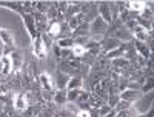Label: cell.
I'll return each instance as SVG.
<instances>
[{
    "mask_svg": "<svg viewBox=\"0 0 154 117\" xmlns=\"http://www.w3.org/2000/svg\"><path fill=\"white\" fill-rule=\"evenodd\" d=\"M151 103H152V93H149V96H140L137 100H136V106H134V109H136V112H146L148 109H151Z\"/></svg>",
    "mask_w": 154,
    "mask_h": 117,
    "instance_id": "obj_1",
    "label": "cell"
},
{
    "mask_svg": "<svg viewBox=\"0 0 154 117\" xmlns=\"http://www.w3.org/2000/svg\"><path fill=\"white\" fill-rule=\"evenodd\" d=\"M97 9H99L100 17L103 19V22H105L106 25H111V23H112V20H114V17H112V6H111V3H99Z\"/></svg>",
    "mask_w": 154,
    "mask_h": 117,
    "instance_id": "obj_2",
    "label": "cell"
},
{
    "mask_svg": "<svg viewBox=\"0 0 154 117\" xmlns=\"http://www.w3.org/2000/svg\"><path fill=\"white\" fill-rule=\"evenodd\" d=\"M106 29H108V25L103 22V19H102L100 16H97L91 22V25H89V31H91L93 34H103Z\"/></svg>",
    "mask_w": 154,
    "mask_h": 117,
    "instance_id": "obj_3",
    "label": "cell"
},
{
    "mask_svg": "<svg viewBox=\"0 0 154 117\" xmlns=\"http://www.w3.org/2000/svg\"><path fill=\"white\" fill-rule=\"evenodd\" d=\"M140 96H142V93L140 91H137V89H125V91H122V93L119 94V97H120V100H125V102H128V103H133V102H136Z\"/></svg>",
    "mask_w": 154,
    "mask_h": 117,
    "instance_id": "obj_4",
    "label": "cell"
},
{
    "mask_svg": "<svg viewBox=\"0 0 154 117\" xmlns=\"http://www.w3.org/2000/svg\"><path fill=\"white\" fill-rule=\"evenodd\" d=\"M120 45H122V42H120V40H117L116 37H106L105 40L100 43L102 49H103V54L109 53V51H112V49H116V48H119Z\"/></svg>",
    "mask_w": 154,
    "mask_h": 117,
    "instance_id": "obj_5",
    "label": "cell"
},
{
    "mask_svg": "<svg viewBox=\"0 0 154 117\" xmlns=\"http://www.w3.org/2000/svg\"><path fill=\"white\" fill-rule=\"evenodd\" d=\"M111 37H116V38H117V40H123V42H131L133 40V32L130 31V29H128L126 26H125V25H122V28H119L117 31H116L114 32V35H111Z\"/></svg>",
    "mask_w": 154,
    "mask_h": 117,
    "instance_id": "obj_6",
    "label": "cell"
},
{
    "mask_svg": "<svg viewBox=\"0 0 154 117\" xmlns=\"http://www.w3.org/2000/svg\"><path fill=\"white\" fill-rule=\"evenodd\" d=\"M134 43V48H136V51H139V56H142L143 59H151V49L146 46V43H143V42H139V40H134L133 42Z\"/></svg>",
    "mask_w": 154,
    "mask_h": 117,
    "instance_id": "obj_7",
    "label": "cell"
},
{
    "mask_svg": "<svg viewBox=\"0 0 154 117\" xmlns=\"http://www.w3.org/2000/svg\"><path fill=\"white\" fill-rule=\"evenodd\" d=\"M45 53H46V48L43 45V40H42V35L38 34L35 38H34V54L37 57H45Z\"/></svg>",
    "mask_w": 154,
    "mask_h": 117,
    "instance_id": "obj_8",
    "label": "cell"
},
{
    "mask_svg": "<svg viewBox=\"0 0 154 117\" xmlns=\"http://www.w3.org/2000/svg\"><path fill=\"white\" fill-rule=\"evenodd\" d=\"M23 20H25V25H26V28H28V31H29V34H31V37H32V40L38 35L35 31V22H34V16H31V14H23Z\"/></svg>",
    "mask_w": 154,
    "mask_h": 117,
    "instance_id": "obj_9",
    "label": "cell"
},
{
    "mask_svg": "<svg viewBox=\"0 0 154 117\" xmlns=\"http://www.w3.org/2000/svg\"><path fill=\"white\" fill-rule=\"evenodd\" d=\"M34 22H35V29L37 28L46 29L48 25H49V20H48L46 14H40V12H35V14H34Z\"/></svg>",
    "mask_w": 154,
    "mask_h": 117,
    "instance_id": "obj_10",
    "label": "cell"
},
{
    "mask_svg": "<svg viewBox=\"0 0 154 117\" xmlns=\"http://www.w3.org/2000/svg\"><path fill=\"white\" fill-rule=\"evenodd\" d=\"M14 99H16V102H14V106H16V109H19V111H23V109H26V106H28V99H26V94H16L14 96Z\"/></svg>",
    "mask_w": 154,
    "mask_h": 117,
    "instance_id": "obj_11",
    "label": "cell"
},
{
    "mask_svg": "<svg viewBox=\"0 0 154 117\" xmlns=\"http://www.w3.org/2000/svg\"><path fill=\"white\" fill-rule=\"evenodd\" d=\"M0 62H2V71H0V74H2L3 77L9 75V72L12 71V63H11V57H9V56H3L2 59H0Z\"/></svg>",
    "mask_w": 154,
    "mask_h": 117,
    "instance_id": "obj_12",
    "label": "cell"
},
{
    "mask_svg": "<svg viewBox=\"0 0 154 117\" xmlns=\"http://www.w3.org/2000/svg\"><path fill=\"white\" fill-rule=\"evenodd\" d=\"M9 57H11V63H12V69H19V68H22L23 57H22V54L19 53V51H11Z\"/></svg>",
    "mask_w": 154,
    "mask_h": 117,
    "instance_id": "obj_13",
    "label": "cell"
},
{
    "mask_svg": "<svg viewBox=\"0 0 154 117\" xmlns=\"http://www.w3.org/2000/svg\"><path fill=\"white\" fill-rule=\"evenodd\" d=\"M60 28H62V23L57 22V20H54V22H51V23L48 25L46 32H48V35H51V37H56V35H60Z\"/></svg>",
    "mask_w": 154,
    "mask_h": 117,
    "instance_id": "obj_14",
    "label": "cell"
},
{
    "mask_svg": "<svg viewBox=\"0 0 154 117\" xmlns=\"http://www.w3.org/2000/svg\"><path fill=\"white\" fill-rule=\"evenodd\" d=\"M53 102L56 103V105H65V103H66V91L59 89L57 93H54Z\"/></svg>",
    "mask_w": 154,
    "mask_h": 117,
    "instance_id": "obj_15",
    "label": "cell"
},
{
    "mask_svg": "<svg viewBox=\"0 0 154 117\" xmlns=\"http://www.w3.org/2000/svg\"><path fill=\"white\" fill-rule=\"evenodd\" d=\"M82 86H83L82 77H69V82L66 85L68 89H82Z\"/></svg>",
    "mask_w": 154,
    "mask_h": 117,
    "instance_id": "obj_16",
    "label": "cell"
},
{
    "mask_svg": "<svg viewBox=\"0 0 154 117\" xmlns=\"http://www.w3.org/2000/svg\"><path fill=\"white\" fill-rule=\"evenodd\" d=\"M68 82H69V75L59 71L57 72V86H59V89H65L66 85H68Z\"/></svg>",
    "mask_w": 154,
    "mask_h": 117,
    "instance_id": "obj_17",
    "label": "cell"
},
{
    "mask_svg": "<svg viewBox=\"0 0 154 117\" xmlns=\"http://www.w3.org/2000/svg\"><path fill=\"white\" fill-rule=\"evenodd\" d=\"M126 5H128V11L136 12V14H140V11L145 8L143 2H126Z\"/></svg>",
    "mask_w": 154,
    "mask_h": 117,
    "instance_id": "obj_18",
    "label": "cell"
},
{
    "mask_svg": "<svg viewBox=\"0 0 154 117\" xmlns=\"http://www.w3.org/2000/svg\"><path fill=\"white\" fill-rule=\"evenodd\" d=\"M38 80H40V83H42L45 91H51V88H53V82H51V77L46 72H42L40 77H38Z\"/></svg>",
    "mask_w": 154,
    "mask_h": 117,
    "instance_id": "obj_19",
    "label": "cell"
},
{
    "mask_svg": "<svg viewBox=\"0 0 154 117\" xmlns=\"http://www.w3.org/2000/svg\"><path fill=\"white\" fill-rule=\"evenodd\" d=\"M85 53H86V48L82 46V45H75V43H74V46L71 48V54H72V57H75V59H82V57L85 56Z\"/></svg>",
    "mask_w": 154,
    "mask_h": 117,
    "instance_id": "obj_20",
    "label": "cell"
},
{
    "mask_svg": "<svg viewBox=\"0 0 154 117\" xmlns=\"http://www.w3.org/2000/svg\"><path fill=\"white\" fill-rule=\"evenodd\" d=\"M0 40L6 46H14V37H12L8 31H0Z\"/></svg>",
    "mask_w": 154,
    "mask_h": 117,
    "instance_id": "obj_21",
    "label": "cell"
},
{
    "mask_svg": "<svg viewBox=\"0 0 154 117\" xmlns=\"http://www.w3.org/2000/svg\"><path fill=\"white\" fill-rule=\"evenodd\" d=\"M57 46L60 49H71L74 46V38L71 37H65V38H60V40L57 42Z\"/></svg>",
    "mask_w": 154,
    "mask_h": 117,
    "instance_id": "obj_22",
    "label": "cell"
},
{
    "mask_svg": "<svg viewBox=\"0 0 154 117\" xmlns=\"http://www.w3.org/2000/svg\"><path fill=\"white\" fill-rule=\"evenodd\" d=\"M88 31H89V23H88V22H85V23L79 25V28H77V29H75V32H74V38H75V37L86 35V34H88Z\"/></svg>",
    "mask_w": 154,
    "mask_h": 117,
    "instance_id": "obj_23",
    "label": "cell"
},
{
    "mask_svg": "<svg viewBox=\"0 0 154 117\" xmlns=\"http://www.w3.org/2000/svg\"><path fill=\"white\" fill-rule=\"evenodd\" d=\"M82 89H68L66 91V102H75L79 99Z\"/></svg>",
    "mask_w": 154,
    "mask_h": 117,
    "instance_id": "obj_24",
    "label": "cell"
},
{
    "mask_svg": "<svg viewBox=\"0 0 154 117\" xmlns=\"http://www.w3.org/2000/svg\"><path fill=\"white\" fill-rule=\"evenodd\" d=\"M128 108H130V103L125 102V100H119V102H117V105L114 106V111H116V112H119V111H125V109H128Z\"/></svg>",
    "mask_w": 154,
    "mask_h": 117,
    "instance_id": "obj_25",
    "label": "cell"
},
{
    "mask_svg": "<svg viewBox=\"0 0 154 117\" xmlns=\"http://www.w3.org/2000/svg\"><path fill=\"white\" fill-rule=\"evenodd\" d=\"M69 22H68V26H69V29L74 32L77 28H79V25H80V22H79V19H77L75 16L74 17H71V19H68Z\"/></svg>",
    "mask_w": 154,
    "mask_h": 117,
    "instance_id": "obj_26",
    "label": "cell"
},
{
    "mask_svg": "<svg viewBox=\"0 0 154 117\" xmlns=\"http://www.w3.org/2000/svg\"><path fill=\"white\" fill-rule=\"evenodd\" d=\"M97 109H99V115H100V117L108 115L111 111H114V109H112L109 105H102V106H100V108H97Z\"/></svg>",
    "mask_w": 154,
    "mask_h": 117,
    "instance_id": "obj_27",
    "label": "cell"
},
{
    "mask_svg": "<svg viewBox=\"0 0 154 117\" xmlns=\"http://www.w3.org/2000/svg\"><path fill=\"white\" fill-rule=\"evenodd\" d=\"M120 100V97H119V94H112V96H108V105L114 109V106L117 105V102Z\"/></svg>",
    "mask_w": 154,
    "mask_h": 117,
    "instance_id": "obj_28",
    "label": "cell"
},
{
    "mask_svg": "<svg viewBox=\"0 0 154 117\" xmlns=\"http://www.w3.org/2000/svg\"><path fill=\"white\" fill-rule=\"evenodd\" d=\"M35 117H54V114H53V111H49L48 108H43V109H40L37 112Z\"/></svg>",
    "mask_w": 154,
    "mask_h": 117,
    "instance_id": "obj_29",
    "label": "cell"
},
{
    "mask_svg": "<svg viewBox=\"0 0 154 117\" xmlns=\"http://www.w3.org/2000/svg\"><path fill=\"white\" fill-rule=\"evenodd\" d=\"M42 97L45 102H53V97H54V93H51V91H42Z\"/></svg>",
    "mask_w": 154,
    "mask_h": 117,
    "instance_id": "obj_30",
    "label": "cell"
},
{
    "mask_svg": "<svg viewBox=\"0 0 154 117\" xmlns=\"http://www.w3.org/2000/svg\"><path fill=\"white\" fill-rule=\"evenodd\" d=\"M142 91H143V93H148V91L151 93V91H152V79H151V77H149V79H146V83L143 85Z\"/></svg>",
    "mask_w": 154,
    "mask_h": 117,
    "instance_id": "obj_31",
    "label": "cell"
},
{
    "mask_svg": "<svg viewBox=\"0 0 154 117\" xmlns=\"http://www.w3.org/2000/svg\"><path fill=\"white\" fill-rule=\"evenodd\" d=\"M89 115H91V117H100L99 115V109L97 108H91V109H89Z\"/></svg>",
    "mask_w": 154,
    "mask_h": 117,
    "instance_id": "obj_32",
    "label": "cell"
},
{
    "mask_svg": "<svg viewBox=\"0 0 154 117\" xmlns=\"http://www.w3.org/2000/svg\"><path fill=\"white\" fill-rule=\"evenodd\" d=\"M77 117H91V115H89V111H79Z\"/></svg>",
    "mask_w": 154,
    "mask_h": 117,
    "instance_id": "obj_33",
    "label": "cell"
},
{
    "mask_svg": "<svg viewBox=\"0 0 154 117\" xmlns=\"http://www.w3.org/2000/svg\"><path fill=\"white\" fill-rule=\"evenodd\" d=\"M114 115H116V111H111L108 115H103V117H114Z\"/></svg>",
    "mask_w": 154,
    "mask_h": 117,
    "instance_id": "obj_34",
    "label": "cell"
},
{
    "mask_svg": "<svg viewBox=\"0 0 154 117\" xmlns=\"http://www.w3.org/2000/svg\"><path fill=\"white\" fill-rule=\"evenodd\" d=\"M145 117H152V109H149V112H148V115H145Z\"/></svg>",
    "mask_w": 154,
    "mask_h": 117,
    "instance_id": "obj_35",
    "label": "cell"
},
{
    "mask_svg": "<svg viewBox=\"0 0 154 117\" xmlns=\"http://www.w3.org/2000/svg\"><path fill=\"white\" fill-rule=\"evenodd\" d=\"M2 105H3V103H2V100H0V108H2Z\"/></svg>",
    "mask_w": 154,
    "mask_h": 117,
    "instance_id": "obj_36",
    "label": "cell"
}]
</instances>
